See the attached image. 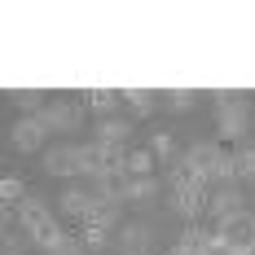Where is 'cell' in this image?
Instances as JSON below:
<instances>
[{"label": "cell", "mask_w": 255, "mask_h": 255, "mask_svg": "<svg viewBox=\"0 0 255 255\" xmlns=\"http://www.w3.org/2000/svg\"><path fill=\"white\" fill-rule=\"evenodd\" d=\"M216 128H220V136L225 141H242L247 136V128H251V115H247V102L238 97V93H216Z\"/></svg>", "instance_id": "6da1fadb"}, {"label": "cell", "mask_w": 255, "mask_h": 255, "mask_svg": "<svg viewBox=\"0 0 255 255\" xmlns=\"http://www.w3.org/2000/svg\"><path fill=\"white\" fill-rule=\"evenodd\" d=\"M220 154H225L220 141H194L189 150L180 154V163L189 167V176L198 180V185H216V163H220Z\"/></svg>", "instance_id": "7a4b0ae2"}, {"label": "cell", "mask_w": 255, "mask_h": 255, "mask_svg": "<svg viewBox=\"0 0 255 255\" xmlns=\"http://www.w3.org/2000/svg\"><path fill=\"white\" fill-rule=\"evenodd\" d=\"M154 242H158V229H154L150 220H124L119 225V238H115V247L124 255H150Z\"/></svg>", "instance_id": "3957f363"}, {"label": "cell", "mask_w": 255, "mask_h": 255, "mask_svg": "<svg viewBox=\"0 0 255 255\" xmlns=\"http://www.w3.org/2000/svg\"><path fill=\"white\" fill-rule=\"evenodd\" d=\"M207 216H211L216 225H229V220H238V216H247L242 189H238V185H220V189L211 194V203H207Z\"/></svg>", "instance_id": "277c9868"}, {"label": "cell", "mask_w": 255, "mask_h": 255, "mask_svg": "<svg viewBox=\"0 0 255 255\" xmlns=\"http://www.w3.org/2000/svg\"><path fill=\"white\" fill-rule=\"evenodd\" d=\"M9 141H13V150H22V154H40V150H44V141H49V128H44L40 115H26V119L13 124Z\"/></svg>", "instance_id": "5b68a950"}, {"label": "cell", "mask_w": 255, "mask_h": 255, "mask_svg": "<svg viewBox=\"0 0 255 255\" xmlns=\"http://www.w3.org/2000/svg\"><path fill=\"white\" fill-rule=\"evenodd\" d=\"M207 203H211V198H207V185H185V189H176V194H172V211H176V216H185L189 225L207 211Z\"/></svg>", "instance_id": "8992f818"}, {"label": "cell", "mask_w": 255, "mask_h": 255, "mask_svg": "<svg viewBox=\"0 0 255 255\" xmlns=\"http://www.w3.org/2000/svg\"><path fill=\"white\" fill-rule=\"evenodd\" d=\"M44 172L49 176H79L84 163H79V145H53L44 154Z\"/></svg>", "instance_id": "52a82bcc"}, {"label": "cell", "mask_w": 255, "mask_h": 255, "mask_svg": "<svg viewBox=\"0 0 255 255\" xmlns=\"http://www.w3.org/2000/svg\"><path fill=\"white\" fill-rule=\"evenodd\" d=\"M128 136H132V119H119V115H106V119H97V128H93V141L115 145V150H124Z\"/></svg>", "instance_id": "ba28073f"}, {"label": "cell", "mask_w": 255, "mask_h": 255, "mask_svg": "<svg viewBox=\"0 0 255 255\" xmlns=\"http://www.w3.org/2000/svg\"><path fill=\"white\" fill-rule=\"evenodd\" d=\"M158 189H163V180H154V176H128V180H119V198L124 203H154L158 198Z\"/></svg>", "instance_id": "9c48e42d"}, {"label": "cell", "mask_w": 255, "mask_h": 255, "mask_svg": "<svg viewBox=\"0 0 255 255\" xmlns=\"http://www.w3.org/2000/svg\"><path fill=\"white\" fill-rule=\"evenodd\" d=\"M84 225H97V229H115V225H124V220H119V203H115V198H93L88 216H84Z\"/></svg>", "instance_id": "30bf717a"}, {"label": "cell", "mask_w": 255, "mask_h": 255, "mask_svg": "<svg viewBox=\"0 0 255 255\" xmlns=\"http://www.w3.org/2000/svg\"><path fill=\"white\" fill-rule=\"evenodd\" d=\"M40 119H44L49 132H75L79 128V110H71V106H44Z\"/></svg>", "instance_id": "8fae6325"}, {"label": "cell", "mask_w": 255, "mask_h": 255, "mask_svg": "<svg viewBox=\"0 0 255 255\" xmlns=\"http://www.w3.org/2000/svg\"><path fill=\"white\" fill-rule=\"evenodd\" d=\"M18 225H22L26 233H35V229H44V225H53V216H49V207L40 203V198H26V203L18 207Z\"/></svg>", "instance_id": "7c38bea8"}, {"label": "cell", "mask_w": 255, "mask_h": 255, "mask_svg": "<svg viewBox=\"0 0 255 255\" xmlns=\"http://www.w3.org/2000/svg\"><path fill=\"white\" fill-rule=\"evenodd\" d=\"M57 207H62V216H71V220H84V216H88V207H93V194H88V189H62Z\"/></svg>", "instance_id": "4fadbf2b"}, {"label": "cell", "mask_w": 255, "mask_h": 255, "mask_svg": "<svg viewBox=\"0 0 255 255\" xmlns=\"http://www.w3.org/2000/svg\"><path fill=\"white\" fill-rule=\"evenodd\" d=\"M26 238H31V242H35V247H40V251L49 255L53 247H57V242H62V238H66V229H62V225H57V220H53V225H44V229H35V233H26Z\"/></svg>", "instance_id": "5bb4252c"}, {"label": "cell", "mask_w": 255, "mask_h": 255, "mask_svg": "<svg viewBox=\"0 0 255 255\" xmlns=\"http://www.w3.org/2000/svg\"><path fill=\"white\" fill-rule=\"evenodd\" d=\"M26 198H31V194H26V185H22V180H13V176H4V180H0V203H4V207H22Z\"/></svg>", "instance_id": "9a60e30c"}, {"label": "cell", "mask_w": 255, "mask_h": 255, "mask_svg": "<svg viewBox=\"0 0 255 255\" xmlns=\"http://www.w3.org/2000/svg\"><path fill=\"white\" fill-rule=\"evenodd\" d=\"M150 150H154V158H163V163H176V158H180V154H176V136H172V132H154Z\"/></svg>", "instance_id": "2e32d148"}, {"label": "cell", "mask_w": 255, "mask_h": 255, "mask_svg": "<svg viewBox=\"0 0 255 255\" xmlns=\"http://www.w3.org/2000/svg\"><path fill=\"white\" fill-rule=\"evenodd\" d=\"M154 150H128V176H150Z\"/></svg>", "instance_id": "e0dca14e"}, {"label": "cell", "mask_w": 255, "mask_h": 255, "mask_svg": "<svg viewBox=\"0 0 255 255\" xmlns=\"http://www.w3.org/2000/svg\"><path fill=\"white\" fill-rule=\"evenodd\" d=\"M124 102L132 106V110H136L141 119H145V115L154 110V93H145V88H124Z\"/></svg>", "instance_id": "ac0fdd59"}, {"label": "cell", "mask_w": 255, "mask_h": 255, "mask_svg": "<svg viewBox=\"0 0 255 255\" xmlns=\"http://www.w3.org/2000/svg\"><path fill=\"white\" fill-rule=\"evenodd\" d=\"M119 97H124V93H110V88H93V93H88V106H93L97 115H110Z\"/></svg>", "instance_id": "d6986e66"}, {"label": "cell", "mask_w": 255, "mask_h": 255, "mask_svg": "<svg viewBox=\"0 0 255 255\" xmlns=\"http://www.w3.org/2000/svg\"><path fill=\"white\" fill-rule=\"evenodd\" d=\"M84 247H88V251H106V247H110V229L84 225Z\"/></svg>", "instance_id": "ffe728a7"}, {"label": "cell", "mask_w": 255, "mask_h": 255, "mask_svg": "<svg viewBox=\"0 0 255 255\" xmlns=\"http://www.w3.org/2000/svg\"><path fill=\"white\" fill-rule=\"evenodd\" d=\"M233 158H238V180H255V145L238 150Z\"/></svg>", "instance_id": "44dd1931"}, {"label": "cell", "mask_w": 255, "mask_h": 255, "mask_svg": "<svg viewBox=\"0 0 255 255\" xmlns=\"http://www.w3.org/2000/svg\"><path fill=\"white\" fill-rule=\"evenodd\" d=\"M0 251H4V255H22L26 251V238H22V233H13V225H9V229L0 233Z\"/></svg>", "instance_id": "7402d4cb"}, {"label": "cell", "mask_w": 255, "mask_h": 255, "mask_svg": "<svg viewBox=\"0 0 255 255\" xmlns=\"http://www.w3.org/2000/svg\"><path fill=\"white\" fill-rule=\"evenodd\" d=\"M49 255H84V238H71V233H66V238H62Z\"/></svg>", "instance_id": "603a6c76"}, {"label": "cell", "mask_w": 255, "mask_h": 255, "mask_svg": "<svg viewBox=\"0 0 255 255\" xmlns=\"http://www.w3.org/2000/svg\"><path fill=\"white\" fill-rule=\"evenodd\" d=\"M194 102H198V97H194V93H185V88L167 93V106H172V110H194Z\"/></svg>", "instance_id": "cb8c5ba5"}, {"label": "cell", "mask_w": 255, "mask_h": 255, "mask_svg": "<svg viewBox=\"0 0 255 255\" xmlns=\"http://www.w3.org/2000/svg\"><path fill=\"white\" fill-rule=\"evenodd\" d=\"M13 102L22 106V110H35V106H40V93H35V88H22V93H18ZM35 115H40V110H35Z\"/></svg>", "instance_id": "d4e9b609"}, {"label": "cell", "mask_w": 255, "mask_h": 255, "mask_svg": "<svg viewBox=\"0 0 255 255\" xmlns=\"http://www.w3.org/2000/svg\"><path fill=\"white\" fill-rule=\"evenodd\" d=\"M167 255H189V251H180V247H172V251H167Z\"/></svg>", "instance_id": "484cf974"}]
</instances>
